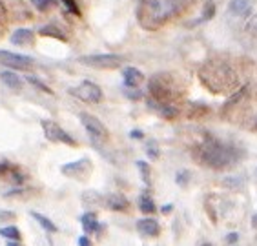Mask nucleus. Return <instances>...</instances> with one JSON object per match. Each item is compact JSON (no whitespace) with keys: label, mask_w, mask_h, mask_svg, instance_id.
Returning a JSON list of instances; mask_svg holds the SVG:
<instances>
[{"label":"nucleus","mask_w":257,"mask_h":246,"mask_svg":"<svg viewBox=\"0 0 257 246\" xmlns=\"http://www.w3.org/2000/svg\"><path fill=\"white\" fill-rule=\"evenodd\" d=\"M69 95H73V97H77L79 100L88 102V104H99L100 100H102V89L95 82H91V80H84V82H80L79 86L69 88Z\"/></svg>","instance_id":"7"},{"label":"nucleus","mask_w":257,"mask_h":246,"mask_svg":"<svg viewBox=\"0 0 257 246\" xmlns=\"http://www.w3.org/2000/svg\"><path fill=\"white\" fill-rule=\"evenodd\" d=\"M0 64L8 66L11 69H19V71H26L33 66V59L31 57H26V55L19 53H11V51H6V49H0Z\"/></svg>","instance_id":"9"},{"label":"nucleus","mask_w":257,"mask_h":246,"mask_svg":"<svg viewBox=\"0 0 257 246\" xmlns=\"http://www.w3.org/2000/svg\"><path fill=\"white\" fill-rule=\"evenodd\" d=\"M237 241H239V233H237V231H230V233L224 237V242H226L228 246H233Z\"/></svg>","instance_id":"35"},{"label":"nucleus","mask_w":257,"mask_h":246,"mask_svg":"<svg viewBox=\"0 0 257 246\" xmlns=\"http://www.w3.org/2000/svg\"><path fill=\"white\" fill-rule=\"evenodd\" d=\"M6 22H8V10H6L4 2L0 0V28H4Z\"/></svg>","instance_id":"34"},{"label":"nucleus","mask_w":257,"mask_h":246,"mask_svg":"<svg viewBox=\"0 0 257 246\" xmlns=\"http://www.w3.org/2000/svg\"><path fill=\"white\" fill-rule=\"evenodd\" d=\"M137 168H139V172H141V177H143V181L146 182V184H150V164L148 163H144V161H137Z\"/></svg>","instance_id":"27"},{"label":"nucleus","mask_w":257,"mask_h":246,"mask_svg":"<svg viewBox=\"0 0 257 246\" xmlns=\"http://www.w3.org/2000/svg\"><path fill=\"white\" fill-rule=\"evenodd\" d=\"M79 62L95 69H117L122 66L124 59L120 55L99 53V55H84V57H79Z\"/></svg>","instance_id":"5"},{"label":"nucleus","mask_w":257,"mask_h":246,"mask_svg":"<svg viewBox=\"0 0 257 246\" xmlns=\"http://www.w3.org/2000/svg\"><path fill=\"white\" fill-rule=\"evenodd\" d=\"M60 2H62L73 15L80 17V10H79V6H77V0H60Z\"/></svg>","instance_id":"31"},{"label":"nucleus","mask_w":257,"mask_h":246,"mask_svg":"<svg viewBox=\"0 0 257 246\" xmlns=\"http://www.w3.org/2000/svg\"><path fill=\"white\" fill-rule=\"evenodd\" d=\"M175 181H177L179 186H186L190 181V173L186 172V170H183V172H179L177 175H175Z\"/></svg>","instance_id":"32"},{"label":"nucleus","mask_w":257,"mask_h":246,"mask_svg":"<svg viewBox=\"0 0 257 246\" xmlns=\"http://www.w3.org/2000/svg\"><path fill=\"white\" fill-rule=\"evenodd\" d=\"M6 246H22V244H20L19 241H10V242H8V244H6Z\"/></svg>","instance_id":"41"},{"label":"nucleus","mask_w":257,"mask_h":246,"mask_svg":"<svg viewBox=\"0 0 257 246\" xmlns=\"http://www.w3.org/2000/svg\"><path fill=\"white\" fill-rule=\"evenodd\" d=\"M15 213L13 212H0V219H13Z\"/></svg>","instance_id":"38"},{"label":"nucleus","mask_w":257,"mask_h":246,"mask_svg":"<svg viewBox=\"0 0 257 246\" xmlns=\"http://www.w3.org/2000/svg\"><path fill=\"white\" fill-rule=\"evenodd\" d=\"M253 126H255V130H257V118H255V124H253Z\"/></svg>","instance_id":"43"},{"label":"nucleus","mask_w":257,"mask_h":246,"mask_svg":"<svg viewBox=\"0 0 257 246\" xmlns=\"http://www.w3.org/2000/svg\"><path fill=\"white\" fill-rule=\"evenodd\" d=\"M82 202L84 204H91V206H106V197H102L99 192H93V190H89V192L82 193Z\"/></svg>","instance_id":"19"},{"label":"nucleus","mask_w":257,"mask_h":246,"mask_svg":"<svg viewBox=\"0 0 257 246\" xmlns=\"http://www.w3.org/2000/svg\"><path fill=\"white\" fill-rule=\"evenodd\" d=\"M146 153H148L150 159H159V148L155 141H150V143L146 144Z\"/></svg>","instance_id":"30"},{"label":"nucleus","mask_w":257,"mask_h":246,"mask_svg":"<svg viewBox=\"0 0 257 246\" xmlns=\"http://www.w3.org/2000/svg\"><path fill=\"white\" fill-rule=\"evenodd\" d=\"M91 161L89 159H79V161H75V163H68L64 166L60 168V172L64 173L66 177H73V179H79V181H84V179L89 177V173H91Z\"/></svg>","instance_id":"10"},{"label":"nucleus","mask_w":257,"mask_h":246,"mask_svg":"<svg viewBox=\"0 0 257 246\" xmlns=\"http://www.w3.org/2000/svg\"><path fill=\"white\" fill-rule=\"evenodd\" d=\"M39 35H42V37H53V39H59V40H62V42L68 40V37L64 35V31L60 30V28H57V26H53V24L42 26V28L39 30Z\"/></svg>","instance_id":"20"},{"label":"nucleus","mask_w":257,"mask_h":246,"mask_svg":"<svg viewBox=\"0 0 257 246\" xmlns=\"http://www.w3.org/2000/svg\"><path fill=\"white\" fill-rule=\"evenodd\" d=\"M201 246H212V244H210V242H204V244H201Z\"/></svg>","instance_id":"42"},{"label":"nucleus","mask_w":257,"mask_h":246,"mask_svg":"<svg viewBox=\"0 0 257 246\" xmlns=\"http://www.w3.org/2000/svg\"><path fill=\"white\" fill-rule=\"evenodd\" d=\"M31 217H33L35 221L39 222L40 226L44 228V230L48 231V233H55V231H57V224H55V222H51L50 219H48V217H44L42 213H39V212H31Z\"/></svg>","instance_id":"22"},{"label":"nucleus","mask_w":257,"mask_h":246,"mask_svg":"<svg viewBox=\"0 0 257 246\" xmlns=\"http://www.w3.org/2000/svg\"><path fill=\"white\" fill-rule=\"evenodd\" d=\"M213 15H215V4H213L212 0H208V2H204V6H203V15H201V19L195 20L192 26L201 24V22H206V20H212Z\"/></svg>","instance_id":"23"},{"label":"nucleus","mask_w":257,"mask_h":246,"mask_svg":"<svg viewBox=\"0 0 257 246\" xmlns=\"http://www.w3.org/2000/svg\"><path fill=\"white\" fill-rule=\"evenodd\" d=\"M137 231H141L143 235L148 237H157L159 231H161V226L159 222L152 217H144V219H139L137 221Z\"/></svg>","instance_id":"13"},{"label":"nucleus","mask_w":257,"mask_h":246,"mask_svg":"<svg viewBox=\"0 0 257 246\" xmlns=\"http://www.w3.org/2000/svg\"><path fill=\"white\" fill-rule=\"evenodd\" d=\"M79 118L80 122H82V126L86 128V132H88L89 139L95 144H100L108 139V130H106V126L95 115H89L86 111H82V113H79Z\"/></svg>","instance_id":"8"},{"label":"nucleus","mask_w":257,"mask_h":246,"mask_svg":"<svg viewBox=\"0 0 257 246\" xmlns=\"http://www.w3.org/2000/svg\"><path fill=\"white\" fill-rule=\"evenodd\" d=\"M80 222H82V230L86 233H100L104 230V226L97 221V215L93 212H88L80 217Z\"/></svg>","instance_id":"16"},{"label":"nucleus","mask_w":257,"mask_h":246,"mask_svg":"<svg viewBox=\"0 0 257 246\" xmlns=\"http://www.w3.org/2000/svg\"><path fill=\"white\" fill-rule=\"evenodd\" d=\"M0 237L10 239V241H19L20 230L17 226H4V228H0Z\"/></svg>","instance_id":"24"},{"label":"nucleus","mask_w":257,"mask_h":246,"mask_svg":"<svg viewBox=\"0 0 257 246\" xmlns=\"http://www.w3.org/2000/svg\"><path fill=\"white\" fill-rule=\"evenodd\" d=\"M223 184L230 190H235V188H241L242 186V179L241 177H226L223 181Z\"/></svg>","instance_id":"29"},{"label":"nucleus","mask_w":257,"mask_h":246,"mask_svg":"<svg viewBox=\"0 0 257 246\" xmlns=\"http://www.w3.org/2000/svg\"><path fill=\"white\" fill-rule=\"evenodd\" d=\"M199 80L208 91L215 95L235 93L241 88L237 69L223 59L206 60L199 69Z\"/></svg>","instance_id":"3"},{"label":"nucleus","mask_w":257,"mask_h":246,"mask_svg":"<svg viewBox=\"0 0 257 246\" xmlns=\"http://www.w3.org/2000/svg\"><path fill=\"white\" fill-rule=\"evenodd\" d=\"M10 40H11V44H15V46H31L35 42V33L31 30L20 28V30L13 31Z\"/></svg>","instance_id":"15"},{"label":"nucleus","mask_w":257,"mask_h":246,"mask_svg":"<svg viewBox=\"0 0 257 246\" xmlns=\"http://www.w3.org/2000/svg\"><path fill=\"white\" fill-rule=\"evenodd\" d=\"M26 80H28L30 84H33L35 88H39L40 91H46V93H50V95L53 93V91H51V88H48V86H46V84L42 82V80L37 79V77H31V75H30V77H26Z\"/></svg>","instance_id":"28"},{"label":"nucleus","mask_w":257,"mask_h":246,"mask_svg":"<svg viewBox=\"0 0 257 246\" xmlns=\"http://www.w3.org/2000/svg\"><path fill=\"white\" fill-rule=\"evenodd\" d=\"M161 212H163V213H170V212H172V204H166V206H163V208H161Z\"/></svg>","instance_id":"39"},{"label":"nucleus","mask_w":257,"mask_h":246,"mask_svg":"<svg viewBox=\"0 0 257 246\" xmlns=\"http://www.w3.org/2000/svg\"><path fill=\"white\" fill-rule=\"evenodd\" d=\"M246 97H248V86H241L235 93H232L230 97H228V100L223 104V108H221V113H223L224 117L230 115V111L237 108L242 100H246Z\"/></svg>","instance_id":"11"},{"label":"nucleus","mask_w":257,"mask_h":246,"mask_svg":"<svg viewBox=\"0 0 257 246\" xmlns=\"http://www.w3.org/2000/svg\"><path fill=\"white\" fill-rule=\"evenodd\" d=\"M210 113V109L208 106H203V104H192L188 109V117L192 118H199V117H204V115Z\"/></svg>","instance_id":"25"},{"label":"nucleus","mask_w":257,"mask_h":246,"mask_svg":"<svg viewBox=\"0 0 257 246\" xmlns=\"http://www.w3.org/2000/svg\"><path fill=\"white\" fill-rule=\"evenodd\" d=\"M40 126H42L44 137L48 139L50 143H60V144H66V146H77V141H75L66 130L60 128L55 120H51V118L40 120Z\"/></svg>","instance_id":"6"},{"label":"nucleus","mask_w":257,"mask_h":246,"mask_svg":"<svg viewBox=\"0 0 257 246\" xmlns=\"http://www.w3.org/2000/svg\"><path fill=\"white\" fill-rule=\"evenodd\" d=\"M230 13L235 17H241V19H246L252 13V2L250 0H232L230 6H228Z\"/></svg>","instance_id":"14"},{"label":"nucleus","mask_w":257,"mask_h":246,"mask_svg":"<svg viewBox=\"0 0 257 246\" xmlns=\"http://www.w3.org/2000/svg\"><path fill=\"white\" fill-rule=\"evenodd\" d=\"M57 2H59V0H31V4L35 6V10L42 11V13L53 10L55 6H57Z\"/></svg>","instance_id":"26"},{"label":"nucleus","mask_w":257,"mask_h":246,"mask_svg":"<svg viewBox=\"0 0 257 246\" xmlns=\"http://www.w3.org/2000/svg\"><path fill=\"white\" fill-rule=\"evenodd\" d=\"M124 95H126L128 98H134V100L143 97V93L139 91V88H124Z\"/></svg>","instance_id":"33"},{"label":"nucleus","mask_w":257,"mask_h":246,"mask_svg":"<svg viewBox=\"0 0 257 246\" xmlns=\"http://www.w3.org/2000/svg\"><path fill=\"white\" fill-rule=\"evenodd\" d=\"M106 206L113 212H126L130 208V201L120 193H111V195L106 197Z\"/></svg>","instance_id":"17"},{"label":"nucleus","mask_w":257,"mask_h":246,"mask_svg":"<svg viewBox=\"0 0 257 246\" xmlns=\"http://www.w3.org/2000/svg\"><path fill=\"white\" fill-rule=\"evenodd\" d=\"M148 95L150 100L157 104L175 106V102L183 98L184 89L172 73H155L148 80Z\"/></svg>","instance_id":"4"},{"label":"nucleus","mask_w":257,"mask_h":246,"mask_svg":"<svg viewBox=\"0 0 257 246\" xmlns=\"http://www.w3.org/2000/svg\"><path fill=\"white\" fill-rule=\"evenodd\" d=\"M130 137L132 139H143V132H139V130H134V132H130Z\"/></svg>","instance_id":"37"},{"label":"nucleus","mask_w":257,"mask_h":246,"mask_svg":"<svg viewBox=\"0 0 257 246\" xmlns=\"http://www.w3.org/2000/svg\"><path fill=\"white\" fill-rule=\"evenodd\" d=\"M122 79H124V88H139L144 82V75L141 69L130 66V68L122 69Z\"/></svg>","instance_id":"12"},{"label":"nucleus","mask_w":257,"mask_h":246,"mask_svg":"<svg viewBox=\"0 0 257 246\" xmlns=\"http://www.w3.org/2000/svg\"><path fill=\"white\" fill-rule=\"evenodd\" d=\"M0 80L11 89H22V86H24V80L20 79L17 73H13V71H2L0 73Z\"/></svg>","instance_id":"18"},{"label":"nucleus","mask_w":257,"mask_h":246,"mask_svg":"<svg viewBox=\"0 0 257 246\" xmlns=\"http://www.w3.org/2000/svg\"><path fill=\"white\" fill-rule=\"evenodd\" d=\"M252 228H253V230H257V213L252 217Z\"/></svg>","instance_id":"40"},{"label":"nucleus","mask_w":257,"mask_h":246,"mask_svg":"<svg viewBox=\"0 0 257 246\" xmlns=\"http://www.w3.org/2000/svg\"><path fill=\"white\" fill-rule=\"evenodd\" d=\"M79 246H93V244L89 241V237L82 235V237H79Z\"/></svg>","instance_id":"36"},{"label":"nucleus","mask_w":257,"mask_h":246,"mask_svg":"<svg viewBox=\"0 0 257 246\" xmlns=\"http://www.w3.org/2000/svg\"><path fill=\"white\" fill-rule=\"evenodd\" d=\"M190 8V0H139L137 22L146 31H157Z\"/></svg>","instance_id":"1"},{"label":"nucleus","mask_w":257,"mask_h":246,"mask_svg":"<svg viewBox=\"0 0 257 246\" xmlns=\"http://www.w3.org/2000/svg\"><path fill=\"white\" fill-rule=\"evenodd\" d=\"M192 153L201 166L210 170H228L233 164H237L242 157V150L223 143L212 135H206L201 143L195 144Z\"/></svg>","instance_id":"2"},{"label":"nucleus","mask_w":257,"mask_h":246,"mask_svg":"<svg viewBox=\"0 0 257 246\" xmlns=\"http://www.w3.org/2000/svg\"><path fill=\"white\" fill-rule=\"evenodd\" d=\"M139 208H141V212L146 213V215H152V213L157 210L154 199H152L148 193H143V195L139 197Z\"/></svg>","instance_id":"21"}]
</instances>
